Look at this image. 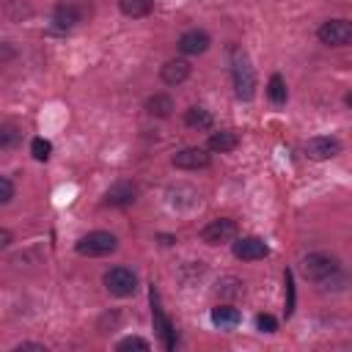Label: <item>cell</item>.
Instances as JSON below:
<instances>
[{"instance_id":"6da1fadb","label":"cell","mask_w":352,"mask_h":352,"mask_svg":"<svg viewBox=\"0 0 352 352\" xmlns=\"http://www.w3.org/2000/svg\"><path fill=\"white\" fill-rule=\"evenodd\" d=\"M231 77H234V94L242 102H250L256 96V72L248 60L245 52H234V66H231Z\"/></svg>"},{"instance_id":"7a4b0ae2","label":"cell","mask_w":352,"mask_h":352,"mask_svg":"<svg viewBox=\"0 0 352 352\" xmlns=\"http://www.w3.org/2000/svg\"><path fill=\"white\" fill-rule=\"evenodd\" d=\"M116 248H118V239H116V234H110V231H91V234L80 236L77 245H74V250H77L80 256H88V258L110 256Z\"/></svg>"},{"instance_id":"3957f363","label":"cell","mask_w":352,"mask_h":352,"mask_svg":"<svg viewBox=\"0 0 352 352\" xmlns=\"http://www.w3.org/2000/svg\"><path fill=\"white\" fill-rule=\"evenodd\" d=\"M104 289L116 297H129L138 292V275L129 270V267H113L104 272Z\"/></svg>"},{"instance_id":"277c9868","label":"cell","mask_w":352,"mask_h":352,"mask_svg":"<svg viewBox=\"0 0 352 352\" xmlns=\"http://www.w3.org/2000/svg\"><path fill=\"white\" fill-rule=\"evenodd\" d=\"M338 272V258L327 253H311L302 258V275L308 280H327L330 275Z\"/></svg>"},{"instance_id":"5b68a950","label":"cell","mask_w":352,"mask_h":352,"mask_svg":"<svg viewBox=\"0 0 352 352\" xmlns=\"http://www.w3.org/2000/svg\"><path fill=\"white\" fill-rule=\"evenodd\" d=\"M319 41L327 47H346L352 41V22L349 19H327L319 28Z\"/></svg>"},{"instance_id":"8992f818","label":"cell","mask_w":352,"mask_h":352,"mask_svg":"<svg viewBox=\"0 0 352 352\" xmlns=\"http://www.w3.org/2000/svg\"><path fill=\"white\" fill-rule=\"evenodd\" d=\"M236 231H239V228H236L234 220L217 217V220H212V223L204 226L201 242H206V245H226V242H234V239H236Z\"/></svg>"},{"instance_id":"52a82bcc","label":"cell","mask_w":352,"mask_h":352,"mask_svg":"<svg viewBox=\"0 0 352 352\" xmlns=\"http://www.w3.org/2000/svg\"><path fill=\"white\" fill-rule=\"evenodd\" d=\"M151 316H154V327L160 330L162 346H165V349H173V346H176V330H173L170 319L165 316V311H162V305H160V294H157L154 283H151Z\"/></svg>"},{"instance_id":"ba28073f","label":"cell","mask_w":352,"mask_h":352,"mask_svg":"<svg viewBox=\"0 0 352 352\" xmlns=\"http://www.w3.org/2000/svg\"><path fill=\"white\" fill-rule=\"evenodd\" d=\"M212 162L209 151L201 148V146H190V148H182L170 157V165L173 168H182V170H198V168H206Z\"/></svg>"},{"instance_id":"9c48e42d","label":"cell","mask_w":352,"mask_h":352,"mask_svg":"<svg viewBox=\"0 0 352 352\" xmlns=\"http://www.w3.org/2000/svg\"><path fill=\"white\" fill-rule=\"evenodd\" d=\"M234 256L242 261H258L270 256V245L258 236H239L234 239Z\"/></svg>"},{"instance_id":"30bf717a","label":"cell","mask_w":352,"mask_h":352,"mask_svg":"<svg viewBox=\"0 0 352 352\" xmlns=\"http://www.w3.org/2000/svg\"><path fill=\"white\" fill-rule=\"evenodd\" d=\"M209 44H212L209 33H206V30H198V28L184 30V33L179 36V41H176L179 52H184V55H201V52L209 50Z\"/></svg>"},{"instance_id":"8fae6325","label":"cell","mask_w":352,"mask_h":352,"mask_svg":"<svg viewBox=\"0 0 352 352\" xmlns=\"http://www.w3.org/2000/svg\"><path fill=\"white\" fill-rule=\"evenodd\" d=\"M341 151V143L338 138H330V135H316L311 140H305V154L311 160H330Z\"/></svg>"},{"instance_id":"7c38bea8","label":"cell","mask_w":352,"mask_h":352,"mask_svg":"<svg viewBox=\"0 0 352 352\" xmlns=\"http://www.w3.org/2000/svg\"><path fill=\"white\" fill-rule=\"evenodd\" d=\"M138 198V187L132 182H116L104 192V206H132Z\"/></svg>"},{"instance_id":"4fadbf2b","label":"cell","mask_w":352,"mask_h":352,"mask_svg":"<svg viewBox=\"0 0 352 352\" xmlns=\"http://www.w3.org/2000/svg\"><path fill=\"white\" fill-rule=\"evenodd\" d=\"M190 77V63L184 58H170L165 60V66L160 69V80L165 85H182Z\"/></svg>"},{"instance_id":"5bb4252c","label":"cell","mask_w":352,"mask_h":352,"mask_svg":"<svg viewBox=\"0 0 352 352\" xmlns=\"http://www.w3.org/2000/svg\"><path fill=\"white\" fill-rule=\"evenodd\" d=\"M52 22H55L58 30H72L77 22H82V8L74 6V3H60L52 11Z\"/></svg>"},{"instance_id":"9a60e30c","label":"cell","mask_w":352,"mask_h":352,"mask_svg":"<svg viewBox=\"0 0 352 352\" xmlns=\"http://www.w3.org/2000/svg\"><path fill=\"white\" fill-rule=\"evenodd\" d=\"M239 322H242V314H239L234 305H217V308H212V324H214V327H220V330H234Z\"/></svg>"},{"instance_id":"2e32d148","label":"cell","mask_w":352,"mask_h":352,"mask_svg":"<svg viewBox=\"0 0 352 352\" xmlns=\"http://www.w3.org/2000/svg\"><path fill=\"white\" fill-rule=\"evenodd\" d=\"M209 151H220V154H228L239 146V135L231 132V129H220V132H212L209 135Z\"/></svg>"},{"instance_id":"e0dca14e","label":"cell","mask_w":352,"mask_h":352,"mask_svg":"<svg viewBox=\"0 0 352 352\" xmlns=\"http://www.w3.org/2000/svg\"><path fill=\"white\" fill-rule=\"evenodd\" d=\"M146 113L154 118H168L173 113V99L168 94H154L146 99Z\"/></svg>"},{"instance_id":"ac0fdd59","label":"cell","mask_w":352,"mask_h":352,"mask_svg":"<svg viewBox=\"0 0 352 352\" xmlns=\"http://www.w3.org/2000/svg\"><path fill=\"white\" fill-rule=\"evenodd\" d=\"M184 124H187L190 129H212L214 118H212V113L204 110V107H190V110L184 113Z\"/></svg>"},{"instance_id":"d6986e66","label":"cell","mask_w":352,"mask_h":352,"mask_svg":"<svg viewBox=\"0 0 352 352\" xmlns=\"http://www.w3.org/2000/svg\"><path fill=\"white\" fill-rule=\"evenodd\" d=\"M151 6H154V0H118L121 14L132 16V19H140V16L151 14Z\"/></svg>"},{"instance_id":"ffe728a7","label":"cell","mask_w":352,"mask_h":352,"mask_svg":"<svg viewBox=\"0 0 352 352\" xmlns=\"http://www.w3.org/2000/svg\"><path fill=\"white\" fill-rule=\"evenodd\" d=\"M22 140V132L11 121H0V148H14Z\"/></svg>"},{"instance_id":"44dd1931","label":"cell","mask_w":352,"mask_h":352,"mask_svg":"<svg viewBox=\"0 0 352 352\" xmlns=\"http://www.w3.org/2000/svg\"><path fill=\"white\" fill-rule=\"evenodd\" d=\"M267 96H270L275 104H283V102H286L289 91H286V82H283L280 74H272V77H270V82H267Z\"/></svg>"},{"instance_id":"7402d4cb","label":"cell","mask_w":352,"mask_h":352,"mask_svg":"<svg viewBox=\"0 0 352 352\" xmlns=\"http://www.w3.org/2000/svg\"><path fill=\"white\" fill-rule=\"evenodd\" d=\"M30 154H33L38 162H47L50 154H52V143L44 140V138H33V140H30Z\"/></svg>"},{"instance_id":"603a6c76","label":"cell","mask_w":352,"mask_h":352,"mask_svg":"<svg viewBox=\"0 0 352 352\" xmlns=\"http://www.w3.org/2000/svg\"><path fill=\"white\" fill-rule=\"evenodd\" d=\"M283 283H286V316H292V311H294V278H292V270H286L283 272Z\"/></svg>"},{"instance_id":"cb8c5ba5","label":"cell","mask_w":352,"mask_h":352,"mask_svg":"<svg viewBox=\"0 0 352 352\" xmlns=\"http://www.w3.org/2000/svg\"><path fill=\"white\" fill-rule=\"evenodd\" d=\"M256 327H258L261 333H275V330H278V319H275L272 314H258V316H256Z\"/></svg>"},{"instance_id":"d4e9b609","label":"cell","mask_w":352,"mask_h":352,"mask_svg":"<svg viewBox=\"0 0 352 352\" xmlns=\"http://www.w3.org/2000/svg\"><path fill=\"white\" fill-rule=\"evenodd\" d=\"M118 349H151V344L140 336H126L124 341H118Z\"/></svg>"},{"instance_id":"484cf974","label":"cell","mask_w":352,"mask_h":352,"mask_svg":"<svg viewBox=\"0 0 352 352\" xmlns=\"http://www.w3.org/2000/svg\"><path fill=\"white\" fill-rule=\"evenodd\" d=\"M11 198H14V182L0 176V206H6Z\"/></svg>"},{"instance_id":"4316f807","label":"cell","mask_w":352,"mask_h":352,"mask_svg":"<svg viewBox=\"0 0 352 352\" xmlns=\"http://www.w3.org/2000/svg\"><path fill=\"white\" fill-rule=\"evenodd\" d=\"M16 55V50L11 47V44H0V63H6V60H11Z\"/></svg>"},{"instance_id":"83f0119b","label":"cell","mask_w":352,"mask_h":352,"mask_svg":"<svg viewBox=\"0 0 352 352\" xmlns=\"http://www.w3.org/2000/svg\"><path fill=\"white\" fill-rule=\"evenodd\" d=\"M11 242H14V234H11L8 228H0V250L11 248Z\"/></svg>"},{"instance_id":"f1b7e54d","label":"cell","mask_w":352,"mask_h":352,"mask_svg":"<svg viewBox=\"0 0 352 352\" xmlns=\"http://www.w3.org/2000/svg\"><path fill=\"white\" fill-rule=\"evenodd\" d=\"M16 349H44V344H30V341H25V344H16Z\"/></svg>"}]
</instances>
